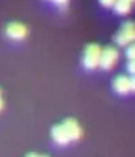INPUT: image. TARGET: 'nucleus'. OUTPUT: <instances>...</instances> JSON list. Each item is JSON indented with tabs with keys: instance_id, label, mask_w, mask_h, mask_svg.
Returning a JSON list of instances; mask_svg holds the SVG:
<instances>
[{
	"instance_id": "1",
	"label": "nucleus",
	"mask_w": 135,
	"mask_h": 157,
	"mask_svg": "<svg viewBox=\"0 0 135 157\" xmlns=\"http://www.w3.org/2000/svg\"><path fill=\"white\" fill-rule=\"evenodd\" d=\"M83 130L75 119H66L52 128V139L58 145H67L81 137Z\"/></svg>"
},
{
	"instance_id": "2",
	"label": "nucleus",
	"mask_w": 135,
	"mask_h": 157,
	"mask_svg": "<svg viewBox=\"0 0 135 157\" xmlns=\"http://www.w3.org/2000/svg\"><path fill=\"white\" fill-rule=\"evenodd\" d=\"M114 42L122 47L135 42V21L129 20L121 25L114 35Z\"/></svg>"
},
{
	"instance_id": "3",
	"label": "nucleus",
	"mask_w": 135,
	"mask_h": 157,
	"mask_svg": "<svg viewBox=\"0 0 135 157\" xmlns=\"http://www.w3.org/2000/svg\"><path fill=\"white\" fill-rule=\"evenodd\" d=\"M102 48L99 46L98 44L91 43L88 44L83 51V65L85 68L92 71L99 67V60H100V56H101Z\"/></svg>"
},
{
	"instance_id": "4",
	"label": "nucleus",
	"mask_w": 135,
	"mask_h": 157,
	"mask_svg": "<svg viewBox=\"0 0 135 157\" xmlns=\"http://www.w3.org/2000/svg\"><path fill=\"white\" fill-rule=\"evenodd\" d=\"M119 59V51L114 46H106L101 52L99 67L103 71H111L114 67Z\"/></svg>"
},
{
	"instance_id": "5",
	"label": "nucleus",
	"mask_w": 135,
	"mask_h": 157,
	"mask_svg": "<svg viewBox=\"0 0 135 157\" xmlns=\"http://www.w3.org/2000/svg\"><path fill=\"white\" fill-rule=\"evenodd\" d=\"M6 34L12 41H22L28 35V28L21 22H10L6 26Z\"/></svg>"
},
{
	"instance_id": "6",
	"label": "nucleus",
	"mask_w": 135,
	"mask_h": 157,
	"mask_svg": "<svg viewBox=\"0 0 135 157\" xmlns=\"http://www.w3.org/2000/svg\"><path fill=\"white\" fill-rule=\"evenodd\" d=\"M113 89L119 94H127L131 91L130 77L126 75H119L113 80Z\"/></svg>"
},
{
	"instance_id": "7",
	"label": "nucleus",
	"mask_w": 135,
	"mask_h": 157,
	"mask_svg": "<svg viewBox=\"0 0 135 157\" xmlns=\"http://www.w3.org/2000/svg\"><path fill=\"white\" fill-rule=\"evenodd\" d=\"M132 7V3L126 0H117L113 6V9H114V12L119 16H126L131 12Z\"/></svg>"
},
{
	"instance_id": "8",
	"label": "nucleus",
	"mask_w": 135,
	"mask_h": 157,
	"mask_svg": "<svg viewBox=\"0 0 135 157\" xmlns=\"http://www.w3.org/2000/svg\"><path fill=\"white\" fill-rule=\"evenodd\" d=\"M125 56L129 60H135V42L127 45L126 51H125Z\"/></svg>"
},
{
	"instance_id": "9",
	"label": "nucleus",
	"mask_w": 135,
	"mask_h": 157,
	"mask_svg": "<svg viewBox=\"0 0 135 157\" xmlns=\"http://www.w3.org/2000/svg\"><path fill=\"white\" fill-rule=\"evenodd\" d=\"M115 1H117V0H99L100 5H101L102 7H104V8H111V7H113Z\"/></svg>"
},
{
	"instance_id": "10",
	"label": "nucleus",
	"mask_w": 135,
	"mask_h": 157,
	"mask_svg": "<svg viewBox=\"0 0 135 157\" xmlns=\"http://www.w3.org/2000/svg\"><path fill=\"white\" fill-rule=\"evenodd\" d=\"M126 68H127V71L132 76H135V60H129V63L126 64Z\"/></svg>"
},
{
	"instance_id": "11",
	"label": "nucleus",
	"mask_w": 135,
	"mask_h": 157,
	"mask_svg": "<svg viewBox=\"0 0 135 157\" xmlns=\"http://www.w3.org/2000/svg\"><path fill=\"white\" fill-rule=\"evenodd\" d=\"M49 1H53V2L58 6H65L68 2V0H49Z\"/></svg>"
},
{
	"instance_id": "12",
	"label": "nucleus",
	"mask_w": 135,
	"mask_h": 157,
	"mask_svg": "<svg viewBox=\"0 0 135 157\" xmlns=\"http://www.w3.org/2000/svg\"><path fill=\"white\" fill-rule=\"evenodd\" d=\"M130 84H131V91L135 92V76L130 78Z\"/></svg>"
},
{
	"instance_id": "13",
	"label": "nucleus",
	"mask_w": 135,
	"mask_h": 157,
	"mask_svg": "<svg viewBox=\"0 0 135 157\" xmlns=\"http://www.w3.org/2000/svg\"><path fill=\"white\" fill-rule=\"evenodd\" d=\"M25 157H48L46 155H42V154H37V153H30L28 154Z\"/></svg>"
},
{
	"instance_id": "14",
	"label": "nucleus",
	"mask_w": 135,
	"mask_h": 157,
	"mask_svg": "<svg viewBox=\"0 0 135 157\" xmlns=\"http://www.w3.org/2000/svg\"><path fill=\"white\" fill-rule=\"evenodd\" d=\"M2 108H3V100L1 98V96H0V111L2 110Z\"/></svg>"
},
{
	"instance_id": "15",
	"label": "nucleus",
	"mask_w": 135,
	"mask_h": 157,
	"mask_svg": "<svg viewBox=\"0 0 135 157\" xmlns=\"http://www.w3.org/2000/svg\"><path fill=\"white\" fill-rule=\"evenodd\" d=\"M0 96H1V90H0Z\"/></svg>"
}]
</instances>
